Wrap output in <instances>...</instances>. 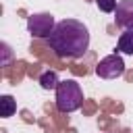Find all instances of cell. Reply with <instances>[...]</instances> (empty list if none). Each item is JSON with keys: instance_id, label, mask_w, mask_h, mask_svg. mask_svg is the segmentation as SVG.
I'll use <instances>...</instances> for the list:
<instances>
[{"instance_id": "obj_3", "label": "cell", "mask_w": 133, "mask_h": 133, "mask_svg": "<svg viewBox=\"0 0 133 133\" xmlns=\"http://www.w3.org/2000/svg\"><path fill=\"white\" fill-rule=\"evenodd\" d=\"M56 27V21L50 12H35L27 19V31L33 37H50Z\"/></svg>"}, {"instance_id": "obj_2", "label": "cell", "mask_w": 133, "mask_h": 133, "mask_svg": "<svg viewBox=\"0 0 133 133\" xmlns=\"http://www.w3.org/2000/svg\"><path fill=\"white\" fill-rule=\"evenodd\" d=\"M83 104V89L75 79L60 81L56 87V108L60 112H75Z\"/></svg>"}, {"instance_id": "obj_1", "label": "cell", "mask_w": 133, "mask_h": 133, "mask_svg": "<svg viewBox=\"0 0 133 133\" xmlns=\"http://www.w3.org/2000/svg\"><path fill=\"white\" fill-rule=\"evenodd\" d=\"M48 44L58 58H81L89 50V29L77 19H62L56 23Z\"/></svg>"}, {"instance_id": "obj_7", "label": "cell", "mask_w": 133, "mask_h": 133, "mask_svg": "<svg viewBox=\"0 0 133 133\" xmlns=\"http://www.w3.org/2000/svg\"><path fill=\"white\" fill-rule=\"evenodd\" d=\"M39 85H42L44 89H56V87L60 85L56 71H44V73L39 75Z\"/></svg>"}, {"instance_id": "obj_6", "label": "cell", "mask_w": 133, "mask_h": 133, "mask_svg": "<svg viewBox=\"0 0 133 133\" xmlns=\"http://www.w3.org/2000/svg\"><path fill=\"white\" fill-rule=\"evenodd\" d=\"M116 52L121 54H131L133 56V31H123L116 44Z\"/></svg>"}, {"instance_id": "obj_8", "label": "cell", "mask_w": 133, "mask_h": 133, "mask_svg": "<svg viewBox=\"0 0 133 133\" xmlns=\"http://www.w3.org/2000/svg\"><path fill=\"white\" fill-rule=\"evenodd\" d=\"M17 112V102H15V98L12 96H2L0 98V114L4 116V118H8V116H12Z\"/></svg>"}, {"instance_id": "obj_4", "label": "cell", "mask_w": 133, "mask_h": 133, "mask_svg": "<svg viewBox=\"0 0 133 133\" xmlns=\"http://www.w3.org/2000/svg\"><path fill=\"white\" fill-rule=\"evenodd\" d=\"M125 73V60L118 54H108L96 64V75L102 79H116Z\"/></svg>"}, {"instance_id": "obj_9", "label": "cell", "mask_w": 133, "mask_h": 133, "mask_svg": "<svg viewBox=\"0 0 133 133\" xmlns=\"http://www.w3.org/2000/svg\"><path fill=\"white\" fill-rule=\"evenodd\" d=\"M96 4H98V8L102 10V12H114L116 10V0H96Z\"/></svg>"}, {"instance_id": "obj_5", "label": "cell", "mask_w": 133, "mask_h": 133, "mask_svg": "<svg viewBox=\"0 0 133 133\" xmlns=\"http://www.w3.org/2000/svg\"><path fill=\"white\" fill-rule=\"evenodd\" d=\"M114 23L125 31H133V0H118L114 10Z\"/></svg>"}]
</instances>
